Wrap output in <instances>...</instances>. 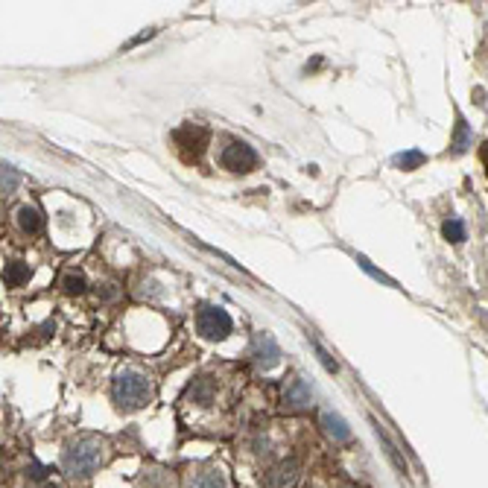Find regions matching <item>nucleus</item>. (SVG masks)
<instances>
[{
  "label": "nucleus",
  "instance_id": "nucleus-1",
  "mask_svg": "<svg viewBox=\"0 0 488 488\" xmlns=\"http://www.w3.org/2000/svg\"><path fill=\"white\" fill-rule=\"evenodd\" d=\"M103 451H106V444L100 436H82L68 444L62 465L70 477H88L103 465Z\"/></svg>",
  "mask_w": 488,
  "mask_h": 488
},
{
  "label": "nucleus",
  "instance_id": "nucleus-2",
  "mask_svg": "<svg viewBox=\"0 0 488 488\" xmlns=\"http://www.w3.org/2000/svg\"><path fill=\"white\" fill-rule=\"evenodd\" d=\"M111 395H114V403L132 413V409H141L149 403L152 398V383L146 380V375L134 372V368H123L120 375L114 377V386H111Z\"/></svg>",
  "mask_w": 488,
  "mask_h": 488
},
{
  "label": "nucleus",
  "instance_id": "nucleus-3",
  "mask_svg": "<svg viewBox=\"0 0 488 488\" xmlns=\"http://www.w3.org/2000/svg\"><path fill=\"white\" fill-rule=\"evenodd\" d=\"M196 327H199V334L205 339H225L231 334V316L225 313L223 307L202 304L199 316H196Z\"/></svg>",
  "mask_w": 488,
  "mask_h": 488
},
{
  "label": "nucleus",
  "instance_id": "nucleus-4",
  "mask_svg": "<svg viewBox=\"0 0 488 488\" xmlns=\"http://www.w3.org/2000/svg\"><path fill=\"white\" fill-rule=\"evenodd\" d=\"M220 164L231 173H251L258 167V152L243 141H231L220 155Z\"/></svg>",
  "mask_w": 488,
  "mask_h": 488
},
{
  "label": "nucleus",
  "instance_id": "nucleus-5",
  "mask_svg": "<svg viewBox=\"0 0 488 488\" xmlns=\"http://www.w3.org/2000/svg\"><path fill=\"white\" fill-rule=\"evenodd\" d=\"M208 138H211L208 129H205V126H196V123H187V126H182V129H175V132H173V141L179 144L184 152L193 149V158H199V155H202Z\"/></svg>",
  "mask_w": 488,
  "mask_h": 488
},
{
  "label": "nucleus",
  "instance_id": "nucleus-6",
  "mask_svg": "<svg viewBox=\"0 0 488 488\" xmlns=\"http://www.w3.org/2000/svg\"><path fill=\"white\" fill-rule=\"evenodd\" d=\"M251 357H255V363L263 368H275L281 363V348L275 342V337L272 334H258L255 342H251Z\"/></svg>",
  "mask_w": 488,
  "mask_h": 488
},
{
  "label": "nucleus",
  "instance_id": "nucleus-7",
  "mask_svg": "<svg viewBox=\"0 0 488 488\" xmlns=\"http://www.w3.org/2000/svg\"><path fill=\"white\" fill-rule=\"evenodd\" d=\"M299 474H301L299 462H296V459H284V462H278V465L266 474V485H269V488H289V485H296Z\"/></svg>",
  "mask_w": 488,
  "mask_h": 488
},
{
  "label": "nucleus",
  "instance_id": "nucleus-8",
  "mask_svg": "<svg viewBox=\"0 0 488 488\" xmlns=\"http://www.w3.org/2000/svg\"><path fill=\"white\" fill-rule=\"evenodd\" d=\"M284 403L289 409H307L310 406V386L301 377H289V383L284 389Z\"/></svg>",
  "mask_w": 488,
  "mask_h": 488
},
{
  "label": "nucleus",
  "instance_id": "nucleus-9",
  "mask_svg": "<svg viewBox=\"0 0 488 488\" xmlns=\"http://www.w3.org/2000/svg\"><path fill=\"white\" fill-rule=\"evenodd\" d=\"M322 427H325V433L334 442H348L351 439V427L345 424V418L337 415V413H330V409H325V413H322Z\"/></svg>",
  "mask_w": 488,
  "mask_h": 488
},
{
  "label": "nucleus",
  "instance_id": "nucleus-10",
  "mask_svg": "<svg viewBox=\"0 0 488 488\" xmlns=\"http://www.w3.org/2000/svg\"><path fill=\"white\" fill-rule=\"evenodd\" d=\"M30 266L27 263H21V261H9L6 266H4V284L6 287H21V284H27L30 281Z\"/></svg>",
  "mask_w": 488,
  "mask_h": 488
},
{
  "label": "nucleus",
  "instance_id": "nucleus-11",
  "mask_svg": "<svg viewBox=\"0 0 488 488\" xmlns=\"http://www.w3.org/2000/svg\"><path fill=\"white\" fill-rule=\"evenodd\" d=\"M18 225H21L24 234H38L42 231V213H38L32 205L18 208Z\"/></svg>",
  "mask_w": 488,
  "mask_h": 488
},
{
  "label": "nucleus",
  "instance_id": "nucleus-12",
  "mask_svg": "<svg viewBox=\"0 0 488 488\" xmlns=\"http://www.w3.org/2000/svg\"><path fill=\"white\" fill-rule=\"evenodd\" d=\"M474 144V138H471V129H468V123H465V117H456V134H453V141H451V152L453 155H462V152H468V146Z\"/></svg>",
  "mask_w": 488,
  "mask_h": 488
},
{
  "label": "nucleus",
  "instance_id": "nucleus-13",
  "mask_svg": "<svg viewBox=\"0 0 488 488\" xmlns=\"http://www.w3.org/2000/svg\"><path fill=\"white\" fill-rule=\"evenodd\" d=\"M392 161H395V167H401V170H418V167L427 164V155H424L421 149H406V152H398Z\"/></svg>",
  "mask_w": 488,
  "mask_h": 488
},
{
  "label": "nucleus",
  "instance_id": "nucleus-14",
  "mask_svg": "<svg viewBox=\"0 0 488 488\" xmlns=\"http://www.w3.org/2000/svg\"><path fill=\"white\" fill-rule=\"evenodd\" d=\"M190 488H225V477H223V471H217V468H208V471H202L190 482Z\"/></svg>",
  "mask_w": 488,
  "mask_h": 488
},
{
  "label": "nucleus",
  "instance_id": "nucleus-15",
  "mask_svg": "<svg viewBox=\"0 0 488 488\" xmlns=\"http://www.w3.org/2000/svg\"><path fill=\"white\" fill-rule=\"evenodd\" d=\"M190 395H193V401H196V403L208 406L211 395H213V380L211 377H196V380H193V386H190Z\"/></svg>",
  "mask_w": 488,
  "mask_h": 488
},
{
  "label": "nucleus",
  "instance_id": "nucleus-16",
  "mask_svg": "<svg viewBox=\"0 0 488 488\" xmlns=\"http://www.w3.org/2000/svg\"><path fill=\"white\" fill-rule=\"evenodd\" d=\"M375 433H377V439H380V442H383V447H386V456H389V459H392V462H395V468H398V471H401V474L406 477V462L401 459V453H398V447H395L392 442H389V436H386V433L380 430V424H377V421H375Z\"/></svg>",
  "mask_w": 488,
  "mask_h": 488
},
{
  "label": "nucleus",
  "instance_id": "nucleus-17",
  "mask_svg": "<svg viewBox=\"0 0 488 488\" xmlns=\"http://www.w3.org/2000/svg\"><path fill=\"white\" fill-rule=\"evenodd\" d=\"M62 289L68 292V296H80V292H85L82 272H68V275H62Z\"/></svg>",
  "mask_w": 488,
  "mask_h": 488
},
{
  "label": "nucleus",
  "instance_id": "nucleus-18",
  "mask_svg": "<svg viewBox=\"0 0 488 488\" xmlns=\"http://www.w3.org/2000/svg\"><path fill=\"white\" fill-rule=\"evenodd\" d=\"M442 234H444V240L462 243V240H465V225H462V220H447V223L442 225Z\"/></svg>",
  "mask_w": 488,
  "mask_h": 488
},
{
  "label": "nucleus",
  "instance_id": "nucleus-19",
  "mask_svg": "<svg viewBox=\"0 0 488 488\" xmlns=\"http://www.w3.org/2000/svg\"><path fill=\"white\" fill-rule=\"evenodd\" d=\"M357 263H360V269L363 272H368V275H372L375 281H380V284H386V287H398L392 278H389V275H383V272L380 269H375L372 263H368V258H363V255H357Z\"/></svg>",
  "mask_w": 488,
  "mask_h": 488
},
{
  "label": "nucleus",
  "instance_id": "nucleus-20",
  "mask_svg": "<svg viewBox=\"0 0 488 488\" xmlns=\"http://www.w3.org/2000/svg\"><path fill=\"white\" fill-rule=\"evenodd\" d=\"M15 187H18V173L15 167L4 164V193H15Z\"/></svg>",
  "mask_w": 488,
  "mask_h": 488
},
{
  "label": "nucleus",
  "instance_id": "nucleus-21",
  "mask_svg": "<svg viewBox=\"0 0 488 488\" xmlns=\"http://www.w3.org/2000/svg\"><path fill=\"white\" fill-rule=\"evenodd\" d=\"M313 348H316V354H319L322 365L327 368V372H330V375H334V372H337V363H334V360H330V357H327V351H325V348H322V345H319L316 339H313Z\"/></svg>",
  "mask_w": 488,
  "mask_h": 488
},
{
  "label": "nucleus",
  "instance_id": "nucleus-22",
  "mask_svg": "<svg viewBox=\"0 0 488 488\" xmlns=\"http://www.w3.org/2000/svg\"><path fill=\"white\" fill-rule=\"evenodd\" d=\"M27 474H30L32 480H44V468H42V465H30Z\"/></svg>",
  "mask_w": 488,
  "mask_h": 488
},
{
  "label": "nucleus",
  "instance_id": "nucleus-23",
  "mask_svg": "<svg viewBox=\"0 0 488 488\" xmlns=\"http://www.w3.org/2000/svg\"><path fill=\"white\" fill-rule=\"evenodd\" d=\"M482 158H485V164H488V144H485V149H482Z\"/></svg>",
  "mask_w": 488,
  "mask_h": 488
}]
</instances>
